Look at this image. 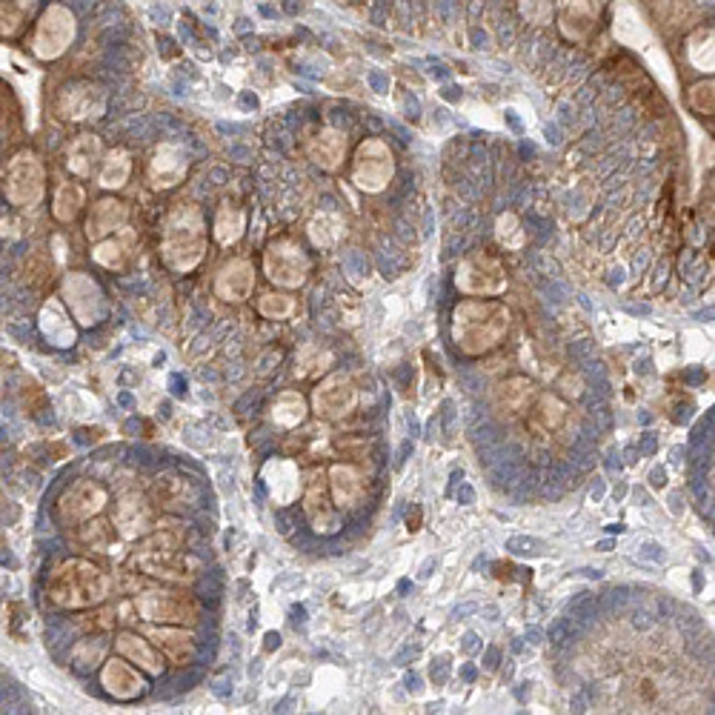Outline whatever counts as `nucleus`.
I'll return each instance as SVG.
<instances>
[{"instance_id":"nucleus-1","label":"nucleus","mask_w":715,"mask_h":715,"mask_svg":"<svg viewBox=\"0 0 715 715\" xmlns=\"http://www.w3.org/2000/svg\"><path fill=\"white\" fill-rule=\"evenodd\" d=\"M164 263L178 276H189L207 255V220L195 204H178L164 220L160 238Z\"/></svg>"},{"instance_id":"nucleus-2","label":"nucleus","mask_w":715,"mask_h":715,"mask_svg":"<svg viewBox=\"0 0 715 715\" xmlns=\"http://www.w3.org/2000/svg\"><path fill=\"white\" fill-rule=\"evenodd\" d=\"M509 310L501 301L469 298L453 312V338L464 355H484L507 335Z\"/></svg>"},{"instance_id":"nucleus-3","label":"nucleus","mask_w":715,"mask_h":715,"mask_svg":"<svg viewBox=\"0 0 715 715\" xmlns=\"http://www.w3.org/2000/svg\"><path fill=\"white\" fill-rule=\"evenodd\" d=\"M112 581L106 572L92 567L90 561L70 558L49 576L46 595L61 610H86V607L104 604L110 599Z\"/></svg>"},{"instance_id":"nucleus-4","label":"nucleus","mask_w":715,"mask_h":715,"mask_svg":"<svg viewBox=\"0 0 715 715\" xmlns=\"http://www.w3.org/2000/svg\"><path fill=\"white\" fill-rule=\"evenodd\" d=\"M395 175V155L381 138H366L357 144L352 160V184L366 195L384 193Z\"/></svg>"},{"instance_id":"nucleus-5","label":"nucleus","mask_w":715,"mask_h":715,"mask_svg":"<svg viewBox=\"0 0 715 715\" xmlns=\"http://www.w3.org/2000/svg\"><path fill=\"white\" fill-rule=\"evenodd\" d=\"M138 567L149 576L166 578V581H193L198 576V561L193 556L178 552V538L164 532L155 536L144 550L138 552Z\"/></svg>"},{"instance_id":"nucleus-6","label":"nucleus","mask_w":715,"mask_h":715,"mask_svg":"<svg viewBox=\"0 0 715 715\" xmlns=\"http://www.w3.org/2000/svg\"><path fill=\"white\" fill-rule=\"evenodd\" d=\"M75 14L63 7V3H52L41 14V21H38L35 35H32V52H35L38 61H58L75 43Z\"/></svg>"},{"instance_id":"nucleus-7","label":"nucleus","mask_w":715,"mask_h":715,"mask_svg":"<svg viewBox=\"0 0 715 715\" xmlns=\"http://www.w3.org/2000/svg\"><path fill=\"white\" fill-rule=\"evenodd\" d=\"M455 287L462 289L464 296L475 298L501 296L507 289V272H504V263L496 255L469 252L455 269Z\"/></svg>"},{"instance_id":"nucleus-8","label":"nucleus","mask_w":715,"mask_h":715,"mask_svg":"<svg viewBox=\"0 0 715 715\" xmlns=\"http://www.w3.org/2000/svg\"><path fill=\"white\" fill-rule=\"evenodd\" d=\"M46 189V169L35 152H18L7 169V198L12 207L35 209Z\"/></svg>"},{"instance_id":"nucleus-9","label":"nucleus","mask_w":715,"mask_h":715,"mask_svg":"<svg viewBox=\"0 0 715 715\" xmlns=\"http://www.w3.org/2000/svg\"><path fill=\"white\" fill-rule=\"evenodd\" d=\"M263 272L276 287L298 289L310 278L312 261L296 241H276L263 252Z\"/></svg>"},{"instance_id":"nucleus-10","label":"nucleus","mask_w":715,"mask_h":715,"mask_svg":"<svg viewBox=\"0 0 715 715\" xmlns=\"http://www.w3.org/2000/svg\"><path fill=\"white\" fill-rule=\"evenodd\" d=\"M61 298L66 303L70 315L81 327H95L106 318V298L95 281L86 272H70L63 278Z\"/></svg>"},{"instance_id":"nucleus-11","label":"nucleus","mask_w":715,"mask_h":715,"mask_svg":"<svg viewBox=\"0 0 715 715\" xmlns=\"http://www.w3.org/2000/svg\"><path fill=\"white\" fill-rule=\"evenodd\" d=\"M135 610L141 612V619L155 624H195L198 619L195 604L180 592L149 590L135 599Z\"/></svg>"},{"instance_id":"nucleus-12","label":"nucleus","mask_w":715,"mask_h":715,"mask_svg":"<svg viewBox=\"0 0 715 715\" xmlns=\"http://www.w3.org/2000/svg\"><path fill=\"white\" fill-rule=\"evenodd\" d=\"M601 12H604V0H558V29L570 43H587L599 29Z\"/></svg>"},{"instance_id":"nucleus-13","label":"nucleus","mask_w":715,"mask_h":715,"mask_svg":"<svg viewBox=\"0 0 715 715\" xmlns=\"http://www.w3.org/2000/svg\"><path fill=\"white\" fill-rule=\"evenodd\" d=\"M110 496L106 489L97 481H90V478H81V481L72 484L66 493L61 496V504H58V512L66 524H81L90 521L92 516H97L101 509L106 507Z\"/></svg>"},{"instance_id":"nucleus-14","label":"nucleus","mask_w":715,"mask_h":715,"mask_svg":"<svg viewBox=\"0 0 715 715\" xmlns=\"http://www.w3.org/2000/svg\"><path fill=\"white\" fill-rule=\"evenodd\" d=\"M186 173H189V158L180 144L166 141L155 149L149 160V184L152 189H175L178 184H184Z\"/></svg>"},{"instance_id":"nucleus-15","label":"nucleus","mask_w":715,"mask_h":715,"mask_svg":"<svg viewBox=\"0 0 715 715\" xmlns=\"http://www.w3.org/2000/svg\"><path fill=\"white\" fill-rule=\"evenodd\" d=\"M315 413L323 418H344L355 410L357 390L350 381V375H330L312 395Z\"/></svg>"},{"instance_id":"nucleus-16","label":"nucleus","mask_w":715,"mask_h":715,"mask_svg":"<svg viewBox=\"0 0 715 715\" xmlns=\"http://www.w3.org/2000/svg\"><path fill=\"white\" fill-rule=\"evenodd\" d=\"M58 110L66 121H97L106 112V92L95 83H75L61 92Z\"/></svg>"},{"instance_id":"nucleus-17","label":"nucleus","mask_w":715,"mask_h":715,"mask_svg":"<svg viewBox=\"0 0 715 715\" xmlns=\"http://www.w3.org/2000/svg\"><path fill=\"white\" fill-rule=\"evenodd\" d=\"M255 289V269L247 258H232L224 263L215 278V296L227 303H241L252 296Z\"/></svg>"},{"instance_id":"nucleus-18","label":"nucleus","mask_w":715,"mask_h":715,"mask_svg":"<svg viewBox=\"0 0 715 715\" xmlns=\"http://www.w3.org/2000/svg\"><path fill=\"white\" fill-rule=\"evenodd\" d=\"M263 484H267L269 496L276 504H281V507L296 504V498L301 496V469L289 458H276L263 467Z\"/></svg>"},{"instance_id":"nucleus-19","label":"nucleus","mask_w":715,"mask_h":715,"mask_svg":"<svg viewBox=\"0 0 715 715\" xmlns=\"http://www.w3.org/2000/svg\"><path fill=\"white\" fill-rule=\"evenodd\" d=\"M303 509H307L312 530L321 532V536H335V532L341 530V518H338L335 507H332L330 498H327V487H323L321 473L312 475L307 498H303Z\"/></svg>"},{"instance_id":"nucleus-20","label":"nucleus","mask_w":715,"mask_h":715,"mask_svg":"<svg viewBox=\"0 0 715 715\" xmlns=\"http://www.w3.org/2000/svg\"><path fill=\"white\" fill-rule=\"evenodd\" d=\"M307 155L315 166H321L327 173H335L346 158V132L335 129V126H323L307 141Z\"/></svg>"},{"instance_id":"nucleus-21","label":"nucleus","mask_w":715,"mask_h":715,"mask_svg":"<svg viewBox=\"0 0 715 715\" xmlns=\"http://www.w3.org/2000/svg\"><path fill=\"white\" fill-rule=\"evenodd\" d=\"M115 530L121 532V538H126V541L149 536L152 532V507L138 493H126V496L117 501Z\"/></svg>"},{"instance_id":"nucleus-22","label":"nucleus","mask_w":715,"mask_h":715,"mask_svg":"<svg viewBox=\"0 0 715 715\" xmlns=\"http://www.w3.org/2000/svg\"><path fill=\"white\" fill-rule=\"evenodd\" d=\"M126 220H129V207L126 204H121L115 198L97 200L90 213V220H86V238L90 241H104L110 235L121 232L126 227Z\"/></svg>"},{"instance_id":"nucleus-23","label":"nucleus","mask_w":715,"mask_h":715,"mask_svg":"<svg viewBox=\"0 0 715 715\" xmlns=\"http://www.w3.org/2000/svg\"><path fill=\"white\" fill-rule=\"evenodd\" d=\"M101 684L106 687V693L121 698V702H132L144 693V678L138 675V670L132 667L129 661L124 659H112L104 664V673H101Z\"/></svg>"},{"instance_id":"nucleus-24","label":"nucleus","mask_w":715,"mask_h":715,"mask_svg":"<svg viewBox=\"0 0 715 715\" xmlns=\"http://www.w3.org/2000/svg\"><path fill=\"white\" fill-rule=\"evenodd\" d=\"M149 639L155 641V646H158L160 653L173 661V664H178V667L189 664V661L195 659V653H198V644H195L193 633H186L180 626H155L149 633Z\"/></svg>"},{"instance_id":"nucleus-25","label":"nucleus","mask_w":715,"mask_h":715,"mask_svg":"<svg viewBox=\"0 0 715 715\" xmlns=\"http://www.w3.org/2000/svg\"><path fill=\"white\" fill-rule=\"evenodd\" d=\"M75 318H70V310L63 307L58 298L46 301V307L41 310V332L46 335L49 344L55 346H72L75 344Z\"/></svg>"},{"instance_id":"nucleus-26","label":"nucleus","mask_w":715,"mask_h":715,"mask_svg":"<svg viewBox=\"0 0 715 715\" xmlns=\"http://www.w3.org/2000/svg\"><path fill=\"white\" fill-rule=\"evenodd\" d=\"M104 160V146L97 135H77L70 146H66V166L77 178H90L95 173V166Z\"/></svg>"},{"instance_id":"nucleus-27","label":"nucleus","mask_w":715,"mask_h":715,"mask_svg":"<svg viewBox=\"0 0 715 715\" xmlns=\"http://www.w3.org/2000/svg\"><path fill=\"white\" fill-rule=\"evenodd\" d=\"M152 498L160 509H169V512H178V509L189 507L195 501V487L186 478L175 473L160 475L155 487H152Z\"/></svg>"},{"instance_id":"nucleus-28","label":"nucleus","mask_w":715,"mask_h":715,"mask_svg":"<svg viewBox=\"0 0 715 715\" xmlns=\"http://www.w3.org/2000/svg\"><path fill=\"white\" fill-rule=\"evenodd\" d=\"M115 644H117V653L124 655L126 661H132V664H138L144 673H149V675L164 673V661H160V655L155 653L149 641H144L141 635L121 633L117 635Z\"/></svg>"},{"instance_id":"nucleus-29","label":"nucleus","mask_w":715,"mask_h":715,"mask_svg":"<svg viewBox=\"0 0 715 715\" xmlns=\"http://www.w3.org/2000/svg\"><path fill=\"white\" fill-rule=\"evenodd\" d=\"M330 489H332V501L338 507H355L364 496V481L357 475L355 467H346V464H335L330 469Z\"/></svg>"},{"instance_id":"nucleus-30","label":"nucleus","mask_w":715,"mask_h":715,"mask_svg":"<svg viewBox=\"0 0 715 715\" xmlns=\"http://www.w3.org/2000/svg\"><path fill=\"white\" fill-rule=\"evenodd\" d=\"M213 232H215V241H218L220 247H232V243L241 241L243 232H247V213H243L238 204L224 200L218 215H215Z\"/></svg>"},{"instance_id":"nucleus-31","label":"nucleus","mask_w":715,"mask_h":715,"mask_svg":"<svg viewBox=\"0 0 715 715\" xmlns=\"http://www.w3.org/2000/svg\"><path fill=\"white\" fill-rule=\"evenodd\" d=\"M132 173V158L126 149H112L106 152L104 160H101V173H97V184L110 189V193H117L124 189L126 180H129Z\"/></svg>"},{"instance_id":"nucleus-32","label":"nucleus","mask_w":715,"mask_h":715,"mask_svg":"<svg viewBox=\"0 0 715 715\" xmlns=\"http://www.w3.org/2000/svg\"><path fill=\"white\" fill-rule=\"evenodd\" d=\"M38 0H0V38H14L35 18Z\"/></svg>"},{"instance_id":"nucleus-33","label":"nucleus","mask_w":715,"mask_h":715,"mask_svg":"<svg viewBox=\"0 0 715 715\" xmlns=\"http://www.w3.org/2000/svg\"><path fill=\"white\" fill-rule=\"evenodd\" d=\"M310 241L315 243L318 249H332L338 241H341V235H344V218L338 213H318L315 218L310 220Z\"/></svg>"},{"instance_id":"nucleus-34","label":"nucleus","mask_w":715,"mask_h":715,"mask_svg":"<svg viewBox=\"0 0 715 715\" xmlns=\"http://www.w3.org/2000/svg\"><path fill=\"white\" fill-rule=\"evenodd\" d=\"M129 241L132 235L126 232L124 227V235L117 238H104V241H95V249H92V258H95V263H101V267L106 269H124V263L129 261Z\"/></svg>"},{"instance_id":"nucleus-35","label":"nucleus","mask_w":715,"mask_h":715,"mask_svg":"<svg viewBox=\"0 0 715 715\" xmlns=\"http://www.w3.org/2000/svg\"><path fill=\"white\" fill-rule=\"evenodd\" d=\"M713 27H698L687 38V61L704 75H713Z\"/></svg>"},{"instance_id":"nucleus-36","label":"nucleus","mask_w":715,"mask_h":715,"mask_svg":"<svg viewBox=\"0 0 715 715\" xmlns=\"http://www.w3.org/2000/svg\"><path fill=\"white\" fill-rule=\"evenodd\" d=\"M83 200H86V193H83L81 184H61L55 198H52V215L61 224H72L81 215Z\"/></svg>"},{"instance_id":"nucleus-37","label":"nucleus","mask_w":715,"mask_h":715,"mask_svg":"<svg viewBox=\"0 0 715 715\" xmlns=\"http://www.w3.org/2000/svg\"><path fill=\"white\" fill-rule=\"evenodd\" d=\"M303 418H307V401H303L301 393L287 390V393L278 395L276 406H272V421H276L278 427L292 429L298 427Z\"/></svg>"},{"instance_id":"nucleus-38","label":"nucleus","mask_w":715,"mask_h":715,"mask_svg":"<svg viewBox=\"0 0 715 715\" xmlns=\"http://www.w3.org/2000/svg\"><path fill=\"white\" fill-rule=\"evenodd\" d=\"M558 0H518V12L532 27H547L556 18Z\"/></svg>"},{"instance_id":"nucleus-39","label":"nucleus","mask_w":715,"mask_h":715,"mask_svg":"<svg viewBox=\"0 0 715 715\" xmlns=\"http://www.w3.org/2000/svg\"><path fill=\"white\" fill-rule=\"evenodd\" d=\"M258 310H261L263 318H269V321H283V318L296 315L298 303L292 296H281V292H269V296L261 298V303H258Z\"/></svg>"},{"instance_id":"nucleus-40","label":"nucleus","mask_w":715,"mask_h":715,"mask_svg":"<svg viewBox=\"0 0 715 715\" xmlns=\"http://www.w3.org/2000/svg\"><path fill=\"white\" fill-rule=\"evenodd\" d=\"M530 398H532L530 381L516 379V381H507V384L501 386L504 410H509V413H518V410H524V406L530 404Z\"/></svg>"},{"instance_id":"nucleus-41","label":"nucleus","mask_w":715,"mask_h":715,"mask_svg":"<svg viewBox=\"0 0 715 715\" xmlns=\"http://www.w3.org/2000/svg\"><path fill=\"white\" fill-rule=\"evenodd\" d=\"M106 653V644L101 639H86L72 650V661H75L77 670H92L101 664Z\"/></svg>"},{"instance_id":"nucleus-42","label":"nucleus","mask_w":715,"mask_h":715,"mask_svg":"<svg viewBox=\"0 0 715 715\" xmlns=\"http://www.w3.org/2000/svg\"><path fill=\"white\" fill-rule=\"evenodd\" d=\"M496 238L501 247L507 249H521L524 247V229L521 220L516 218L512 213H504L496 224Z\"/></svg>"},{"instance_id":"nucleus-43","label":"nucleus","mask_w":715,"mask_h":715,"mask_svg":"<svg viewBox=\"0 0 715 715\" xmlns=\"http://www.w3.org/2000/svg\"><path fill=\"white\" fill-rule=\"evenodd\" d=\"M713 75L707 77V81H698L693 86V90H690V110L695 112V115H702V117H713Z\"/></svg>"},{"instance_id":"nucleus-44","label":"nucleus","mask_w":715,"mask_h":715,"mask_svg":"<svg viewBox=\"0 0 715 715\" xmlns=\"http://www.w3.org/2000/svg\"><path fill=\"white\" fill-rule=\"evenodd\" d=\"M81 538H83V543H90L92 550H106L112 541V527L106 521L86 524V527L81 530Z\"/></svg>"},{"instance_id":"nucleus-45","label":"nucleus","mask_w":715,"mask_h":715,"mask_svg":"<svg viewBox=\"0 0 715 715\" xmlns=\"http://www.w3.org/2000/svg\"><path fill=\"white\" fill-rule=\"evenodd\" d=\"M541 410H543V424H550V427H558L561 421H564V404L558 398H552V395H547V398L541 401Z\"/></svg>"},{"instance_id":"nucleus-46","label":"nucleus","mask_w":715,"mask_h":715,"mask_svg":"<svg viewBox=\"0 0 715 715\" xmlns=\"http://www.w3.org/2000/svg\"><path fill=\"white\" fill-rule=\"evenodd\" d=\"M664 481H667V478H664ZM664 481H661V467H659L653 473V484H655V487H661V484H664Z\"/></svg>"}]
</instances>
